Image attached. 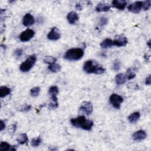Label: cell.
I'll return each mask as SVG.
<instances>
[{"mask_svg": "<svg viewBox=\"0 0 151 151\" xmlns=\"http://www.w3.org/2000/svg\"><path fill=\"white\" fill-rule=\"evenodd\" d=\"M40 92V88L39 87H34L30 90V94L33 97H37Z\"/></svg>", "mask_w": 151, "mask_h": 151, "instance_id": "obj_27", "label": "cell"}, {"mask_svg": "<svg viewBox=\"0 0 151 151\" xmlns=\"http://www.w3.org/2000/svg\"><path fill=\"white\" fill-rule=\"evenodd\" d=\"M146 136H147V135L144 130H139L135 132L133 136H132V138H133V139L135 141L139 142V141L144 140L145 139H146Z\"/></svg>", "mask_w": 151, "mask_h": 151, "instance_id": "obj_12", "label": "cell"}, {"mask_svg": "<svg viewBox=\"0 0 151 151\" xmlns=\"http://www.w3.org/2000/svg\"><path fill=\"white\" fill-rule=\"evenodd\" d=\"M112 46H114L113 41L110 39H105V40H103L100 44V47L103 49L110 48V47H112Z\"/></svg>", "mask_w": 151, "mask_h": 151, "instance_id": "obj_19", "label": "cell"}, {"mask_svg": "<svg viewBox=\"0 0 151 151\" xmlns=\"http://www.w3.org/2000/svg\"><path fill=\"white\" fill-rule=\"evenodd\" d=\"M35 20L34 17L31 14H26L23 19V24L25 27H30L34 24Z\"/></svg>", "mask_w": 151, "mask_h": 151, "instance_id": "obj_11", "label": "cell"}, {"mask_svg": "<svg viewBox=\"0 0 151 151\" xmlns=\"http://www.w3.org/2000/svg\"><path fill=\"white\" fill-rule=\"evenodd\" d=\"M112 4L113 7L120 10H124L127 5V2L124 0H114L112 2Z\"/></svg>", "mask_w": 151, "mask_h": 151, "instance_id": "obj_13", "label": "cell"}, {"mask_svg": "<svg viewBox=\"0 0 151 151\" xmlns=\"http://www.w3.org/2000/svg\"><path fill=\"white\" fill-rule=\"evenodd\" d=\"M151 5V1L150 0H148V1H145L143 2V5H142V8L144 9V10L147 11L150 8Z\"/></svg>", "mask_w": 151, "mask_h": 151, "instance_id": "obj_28", "label": "cell"}, {"mask_svg": "<svg viewBox=\"0 0 151 151\" xmlns=\"http://www.w3.org/2000/svg\"><path fill=\"white\" fill-rule=\"evenodd\" d=\"M140 117V113L138 112H134L133 113H132L129 116L128 120L131 124H134V123H136L139 119Z\"/></svg>", "mask_w": 151, "mask_h": 151, "instance_id": "obj_18", "label": "cell"}, {"mask_svg": "<svg viewBox=\"0 0 151 151\" xmlns=\"http://www.w3.org/2000/svg\"><path fill=\"white\" fill-rule=\"evenodd\" d=\"M150 83H151L150 75H149L148 77L146 78V80H145V84H146V85H150Z\"/></svg>", "mask_w": 151, "mask_h": 151, "instance_id": "obj_35", "label": "cell"}, {"mask_svg": "<svg viewBox=\"0 0 151 151\" xmlns=\"http://www.w3.org/2000/svg\"><path fill=\"white\" fill-rule=\"evenodd\" d=\"M115 80L118 85L124 84L127 80L126 75L125 74H123V73H119L118 75H116Z\"/></svg>", "mask_w": 151, "mask_h": 151, "instance_id": "obj_16", "label": "cell"}, {"mask_svg": "<svg viewBox=\"0 0 151 151\" xmlns=\"http://www.w3.org/2000/svg\"><path fill=\"white\" fill-rule=\"evenodd\" d=\"M93 105L90 102L84 101L79 108V111L86 115H89L93 112Z\"/></svg>", "mask_w": 151, "mask_h": 151, "instance_id": "obj_6", "label": "cell"}, {"mask_svg": "<svg viewBox=\"0 0 151 151\" xmlns=\"http://www.w3.org/2000/svg\"><path fill=\"white\" fill-rule=\"evenodd\" d=\"M108 22V19L106 17H101L100 18V20H99V26L100 27H103L104 25H105Z\"/></svg>", "mask_w": 151, "mask_h": 151, "instance_id": "obj_29", "label": "cell"}, {"mask_svg": "<svg viewBox=\"0 0 151 151\" xmlns=\"http://www.w3.org/2000/svg\"><path fill=\"white\" fill-rule=\"evenodd\" d=\"M128 43L127 38L124 35H117L115 37V40H113L114 46H117L118 47H125Z\"/></svg>", "mask_w": 151, "mask_h": 151, "instance_id": "obj_7", "label": "cell"}, {"mask_svg": "<svg viewBox=\"0 0 151 151\" xmlns=\"http://www.w3.org/2000/svg\"><path fill=\"white\" fill-rule=\"evenodd\" d=\"M84 71L89 74L94 73L96 74H102L106 71V69L93 60H88L86 61L83 65Z\"/></svg>", "mask_w": 151, "mask_h": 151, "instance_id": "obj_2", "label": "cell"}, {"mask_svg": "<svg viewBox=\"0 0 151 151\" xmlns=\"http://www.w3.org/2000/svg\"><path fill=\"white\" fill-rule=\"evenodd\" d=\"M147 44L148 45V46H149V48L150 49V40H149V41L147 43Z\"/></svg>", "mask_w": 151, "mask_h": 151, "instance_id": "obj_38", "label": "cell"}, {"mask_svg": "<svg viewBox=\"0 0 151 151\" xmlns=\"http://www.w3.org/2000/svg\"><path fill=\"white\" fill-rule=\"evenodd\" d=\"M84 54V50L80 48L71 49L65 53L64 59L69 61H78L83 57Z\"/></svg>", "mask_w": 151, "mask_h": 151, "instance_id": "obj_3", "label": "cell"}, {"mask_svg": "<svg viewBox=\"0 0 151 151\" xmlns=\"http://www.w3.org/2000/svg\"><path fill=\"white\" fill-rule=\"evenodd\" d=\"M57 61V59L54 57H51V56H47L45 57L44 59V61L47 63V64H54L55 63V61Z\"/></svg>", "mask_w": 151, "mask_h": 151, "instance_id": "obj_25", "label": "cell"}, {"mask_svg": "<svg viewBox=\"0 0 151 151\" xmlns=\"http://www.w3.org/2000/svg\"><path fill=\"white\" fill-rule=\"evenodd\" d=\"M136 76L135 73V68H129L127 70L126 77L128 80H131L135 78Z\"/></svg>", "mask_w": 151, "mask_h": 151, "instance_id": "obj_22", "label": "cell"}, {"mask_svg": "<svg viewBox=\"0 0 151 151\" xmlns=\"http://www.w3.org/2000/svg\"><path fill=\"white\" fill-rule=\"evenodd\" d=\"M61 65H59V64H50L49 66V69L53 73H56V72H58L61 70Z\"/></svg>", "mask_w": 151, "mask_h": 151, "instance_id": "obj_23", "label": "cell"}, {"mask_svg": "<svg viewBox=\"0 0 151 151\" xmlns=\"http://www.w3.org/2000/svg\"><path fill=\"white\" fill-rule=\"evenodd\" d=\"M5 128V124L4 120L1 121V128H0V130L3 131Z\"/></svg>", "mask_w": 151, "mask_h": 151, "instance_id": "obj_36", "label": "cell"}, {"mask_svg": "<svg viewBox=\"0 0 151 151\" xmlns=\"http://www.w3.org/2000/svg\"><path fill=\"white\" fill-rule=\"evenodd\" d=\"M35 32L31 29H27L22 32L20 35V40L22 42H27L30 41L34 36Z\"/></svg>", "mask_w": 151, "mask_h": 151, "instance_id": "obj_8", "label": "cell"}, {"mask_svg": "<svg viewBox=\"0 0 151 151\" xmlns=\"http://www.w3.org/2000/svg\"><path fill=\"white\" fill-rule=\"evenodd\" d=\"M110 9V6L106 3H99L96 7V11L98 12H107Z\"/></svg>", "mask_w": 151, "mask_h": 151, "instance_id": "obj_15", "label": "cell"}, {"mask_svg": "<svg viewBox=\"0 0 151 151\" xmlns=\"http://www.w3.org/2000/svg\"><path fill=\"white\" fill-rule=\"evenodd\" d=\"M76 8L78 9H79V10H82V7L81 6V5L78 4L76 5Z\"/></svg>", "mask_w": 151, "mask_h": 151, "instance_id": "obj_37", "label": "cell"}, {"mask_svg": "<svg viewBox=\"0 0 151 151\" xmlns=\"http://www.w3.org/2000/svg\"><path fill=\"white\" fill-rule=\"evenodd\" d=\"M128 88L130 89V90H136V89H139V87H138V84L135 83H130L128 84Z\"/></svg>", "mask_w": 151, "mask_h": 151, "instance_id": "obj_30", "label": "cell"}, {"mask_svg": "<svg viewBox=\"0 0 151 151\" xmlns=\"http://www.w3.org/2000/svg\"><path fill=\"white\" fill-rule=\"evenodd\" d=\"M11 89L6 86H1L0 88V97L4 98L11 93Z\"/></svg>", "mask_w": 151, "mask_h": 151, "instance_id": "obj_21", "label": "cell"}, {"mask_svg": "<svg viewBox=\"0 0 151 151\" xmlns=\"http://www.w3.org/2000/svg\"><path fill=\"white\" fill-rule=\"evenodd\" d=\"M70 122L73 126L78 128H82L88 131L90 130L94 125L93 122L86 119L84 116H80L76 118L71 119Z\"/></svg>", "mask_w": 151, "mask_h": 151, "instance_id": "obj_1", "label": "cell"}, {"mask_svg": "<svg viewBox=\"0 0 151 151\" xmlns=\"http://www.w3.org/2000/svg\"><path fill=\"white\" fill-rule=\"evenodd\" d=\"M67 19L70 24H75L78 21L79 19V17L76 13L74 12V11H71L68 14L67 16Z\"/></svg>", "mask_w": 151, "mask_h": 151, "instance_id": "obj_14", "label": "cell"}, {"mask_svg": "<svg viewBox=\"0 0 151 151\" xmlns=\"http://www.w3.org/2000/svg\"><path fill=\"white\" fill-rule=\"evenodd\" d=\"M31 106L30 105H25V106H24L23 108H22L21 111L23 112H27L28 111H30L31 110Z\"/></svg>", "mask_w": 151, "mask_h": 151, "instance_id": "obj_33", "label": "cell"}, {"mask_svg": "<svg viewBox=\"0 0 151 151\" xmlns=\"http://www.w3.org/2000/svg\"><path fill=\"white\" fill-rule=\"evenodd\" d=\"M16 140L18 142V143L19 144L24 145L28 142V138L26 134H21L18 136Z\"/></svg>", "mask_w": 151, "mask_h": 151, "instance_id": "obj_20", "label": "cell"}, {"mask_svg": "<svg viewBox=\"0 0 151 151\" xmlns=\"http://www.w3.org/2000/svg\"><path fill=\"white\" fill-rule=\"evenodd\" d=\"M41 142H42V140L41 138L38 137L31 140V146L33 147H37L41 144Z\"/></svg>", "mask_w": 151, "mask_h": 151, "instance_id": "obj_26", "label": "cell"}, {"mask_svg": "<svg viewBox=\"0 0 151 151\" xmlns=\"http://www.w3.org/2000/svg\"><path fill=\"white\" fill-rule=\"evenodd\" d=\"M37 61V57L35 54L30 55L25 61L21 63L20 66V70L24 73L29 71L35 64Z\"/></svg>", "mask_w": 151, "mask_h": 151, "instance_id": "obj_4", "label": "cell"}, {"mask_svg": "<svg viewBox=\"0 0 151 151\" xmlns=\"http://www.w3.org/2000/svg\"><path fill=\"white\" fill-rule=\"evenodd\" d=\"M23 51L21 49H18L14 51V55L17 57L19 58L23 55Z\"/></svg>", "mask_w": 151, "mask_h": 151, "instance_id": "obj_32", "label": "cell"}, {"mask_svg": "<svg viewBox=\"0 0 151 151\" xmlns=\"http://www.w3.org/2000/svg\"><path fill=\"white\" fill-rule=\"evenodd\" d=\"M120 61L118 60L115 61L114 62V64H113V69L116 71L120 69Z\"/></svg>", "mask_w": 151, "mask_h": 151, "instance_id": "obj_31", "label": "cell"}, {"mask_svg": "<svg viewBox=\"0 0 151 151\" xmlns=\"http://www.w3.org/2000/svg\"><path fill=\"white\" fill-rule=\"evenodd\" d=\"M0 150L7 151V150H16L14 146H12L6 142H1L0 144Z\"/></svg>", "mask_w": 151, "mask_h": 151, "instance_id": "obj_17", "label": "cell"}, {"mask_svg": "<svg viewBox=\"0 0 151 151\" xmlns=\"http://www.w3.org/2000/svg\"><path fill=\"white\" fill-rule=\"evenodd\" d=\"M59 88L55 86H51L49 90V94L51 96H51H57V94L59 93Z\"/></svg>", "mask_w": 151, "mask_h": 151, "instance_id": "obj_24", "label": "cell"}, {"mask_svg": "<svg viewBox=\"0 0 151 151\" xmlns=\"http://www.w3.org/2000/svg\"><path fill=\"white\" fill-rule=\"evenodd\" d=\"M109 102L115 109H119L122 103L124 102V98L117 94L113 93L109 98Z\"/></svg>", "mask_w": 151, "mask_h": 151, "instance_id": "obj_5", "label": "cell"}, {"mask_svg": "<svg viewBox=\"0 0 151 151\" xmlns=\"http://www.w3.org/2000/svg\"><path fill=\"white\" fill-rule=\"evenodd\" d=\"M60 37H61L60 33L59 30L57 29V28L56 27H53L51 30V31L49 32L48 35H47V38H48V39L53 41L59 40Z\"/></svg>", "mask_w": 151, "mask_h": 151, "instance_id": "obj_10", "label": "cell"}, {"mask_svg": "<svg viewBox=\"0 0 151 151\" xmlns=\"http://www.w3.org/2000/svg\"><path fill=\"white\" fill-rule=\"evenodd\" d=\"M142 5H143V2L142 1H136L134 3L132 4L129 5L128 7V10L133 13H139L141 9L142 8Z\"/></svg>", "mask_w": 151, "mask_h": 151, "instance_id": "obj_9", "label": "cell"}, {"mask_svg": "<svg viewBox=\"0 0 151 151\" xmlns=\"http://www.w3.org/2000/svg\"><path fill=\"white\" fill-rule=\"evenodd\" d=\"M58 103H50L49 104V108L50 109H56L58 107Z\"/></svg>", "mask_w": 151, "mask_h": 151, "instance_id": "obj_34", "label": "cell"}]
</instances>
